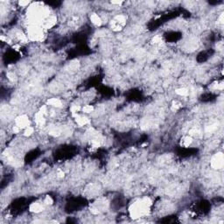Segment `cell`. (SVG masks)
I'll return each mask as SVG.
<instances>
[{
	"label": "cell",
	"instance_id": "obj_1",
	"mask_svg": "<svg viewBox=\"0 0 224 224\" xmlns=\"http://www.w3.org/2000/svg\"><path fill=\"white\" fill-rule=\"evenodd\" d=\"M151 200L144 198L138 202H135L130 208V214L132 218H140L148 214Z\"/></svg>",
	"mask_w": 224,
	"mask_h": 224
},
{
	"label": "cell",
	"instance_id": "obj_2",
	"mask_svg": "<svg viewBox=\"0 0 224 224\" xmlns=\"http://www.w3.org/2000/svg\"><path fill=\"white\" fill-rule=\"evenodd\" d=\"M211 166L216 169H222L223 166V154L222 153H216V155L211 159Z\"/></svg>",
	"mask_w": 224,
	"mask_h": 224
},
{
	"label": "cell",
	"instance_id": "obj_3",
	"mask_svg": "<svg viewBox=\"0 0 224 224\" xmlns=\"http://www.w3.org/2000/svg\"><path fill=\"white\" fill-rule=\"evenodd\" d=\"M16 122V125H18V127H20L21 129H25L26 127L30 126V120L28 118V116H25V115H21V116H18L15 120Z\"/></svg>",
	"mask_w": 224,
	"mask_h": 224
},
{
	"label": "cell",
	"instance_id": "obj_4",
	"mask_svg": "<svg viewBox=\"0 0 224 224\" xmlns=\"http://www.w3.org/2000/svg\"><path fill=\"white\" fill-rule=\"evenodd\" d=\"M75 121L77 125L80 126H84L89 123V120L88 119L87 116H81V115H75Z\"/></svg>",
	"mask_w": 224,
	"mask_h": 224
},
{
	"label": "cell",
	"instance_id": "obj_5",
	"mask_svg": "<svg viewBox=\"0 0 224 224\" xmlns=\"http://www.w3.org/2000/svg\"><path fill=\"white\" fill-rule=\"evenodd\" d=\"M44 209V206L40 202H34L30 206V210L33 213H41Z\"/></svg>",
	"mask_w": 224,
	"mask_h": 224
},
{
	"label": "cell",
	"instance_id": "obj_6",
	"mask_svg": "<svg viewBox=\"0 0 224 224\" xmlns=\"http://www.w3.org/2000/svg\"><path fill=\"white\" fill-rule=\"evenodd\" d=\"M193 142V138H192L191 136H185L181 138L180 144L184 147H189Z\"/></svg>",
	"mask_w": 224,
	"mask_h": 224
},
{
	"label": "cell",
	"instance_id": "obj_7",
	"mask_svg": "<svg viewBox=\"0 0 224 224\" xmlns=\"http://www.w3.org/2000/svg\"><path fill=\"white\" fill-rule=\"evenodd\" d=\"M47 104L52 106V107H55V108H60L62 106V102L59 98H50L47 101Z\"/></svg>",
	"mask_w": 224,
	"mask_h": 224
},
{
	"label": "cell",
	"instance_id": "obj_8",
	"mask_svg": "<svg viewBox=\"0 0 224 224\" xmlns=\"http://www.w3.org/2000/svg\"><path fill=\"white\" fill-rule=\"evenodd\" d=\"M90 21L95 25H102V18L96 13H93L91 16H90Z\"/></svg>",
	"mask_w": 224,
	"mask_h": 224
},
{
	"label": "cell",
	"instance_id": "obj_9",
	"mask_svg": "<svg viewBox=\"0 0 224 224\" xmlns=\"http://www.w3.org/2000/svg\"><path fill=\"white\" fill-rule=\"evenodd\" d=\"M176 94L180 96H187L188 94H189V91L186 88H180V89H176Z\"/></svg>",
	"mask_w": 224,
	"mask_h": 224
},
{
	"label": "cell",
	"instance_id": "obj_10",
	"mask_svg": "<svg viewBox=\"0 0 224 224\" xmlns=\"http://www.w3.org/2000/svg\"><path fill=\"white\" fill-rule=\"evenodd\" d=\"M33 132H34V129L31 126H28L25 129H24V136L25 137H30L31 135H33Z\"/></svg>",
	"mask_w": 224,
	"mask_h": 224
},
{
	"label": "cell",
	"instance_id": "obj_11",
	"mask_svg": "<svg viewBox=\"0 0 224 224\" xmlns=\"http://www.w3.org/2000/svg\"><path fill=\"white\" fill-rule=\"evenodd\" d=\"M93 110H94V107L92 105H85L83 108H82V111L83 113H86V114L91 113Z\"/></svg>",
	"mask_w": 224,
	"mask_h": 224
},
{
	"label": "cell",
	"instance_id": "obj_12",
	"mask_svg": "<svg viewBox=\"0 0 224 224\" xmlns=\"http://www.w3.org/2000/svg\"><path fill=\"white\" fill-rule=\"evenodd\" d=\"M44 202H45L46 204H49V205H51V204L54 202V200H53V199H52V197H51V196H47V197H46V199H45V200H44Z\"/></svg>",
	"mask_w": 224,
	"mask_h": 224
},
{
	"label": "cell",
	"instance_id": "obj_13",
	"mask_svg": "<svg viewBox=\"0 0 224 224\" xmlns=\"http://www.w3.org/2000/svg\"><path fill=\"white\" fill-rule=\"evenodd\" d=\"M18 5H19L21 7H25L26 5H29V2H28V1H19V2H18Z\"/></svg>",
	"mask_w": 224,
	"mask_h": 224
}]
</instances>
